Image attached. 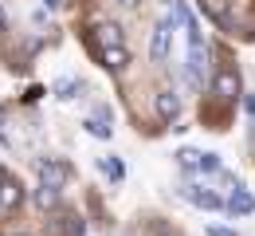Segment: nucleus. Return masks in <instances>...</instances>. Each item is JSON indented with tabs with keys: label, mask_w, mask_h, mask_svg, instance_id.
<instances>
[{
	"label": "nucleus",
	"mask_w": 255,
	"mask_h": 236,
	"mask_svg": "<svg viewBox=\"0 0 255 236\" xmlns=\"http://www.w3.org/2000/svg\"><path fill=\"white\" fill-rule=\"evenodd\" d=\"M204 75H208V47L204 43H189V51H185V79H189V87H200Z\"/></svg>",
	"instance_id": "obj_1"
},
{
	"label": "nucleus",
	"mask_w": 255,
	"mask_h": 236,
	"mask_svg": "<svg viewBox=\"0 0 255 236\" xmlns=\"http://www.w3.org/2000/svg\"><path fill=\"white\" fill-rule=\"evenodd\" d=\"M169 39H173V20H161L157 28L149 32V59H153V63H165V59H169Z\"/></svg>",
	"instance_id": "obj_2"
},
{
	"label": "nucleus",
	"mask_w": 255,
	"mask_h": 236,
	"mask_svg": "<svg viewBox=\"0 0 255 236\" xmlns=\"http://www.w3.org/2000/svg\"><path fill=\"white\" fill-rule=\"evenodd\" d=\"M35 173H39V185H51V189H63V181H67V166L51 162V158H39Z\"/></svg>",
	"instance_id": "obj_3"
},
{
	"label": "nucleus",
	"mask_w": 255,
	"mask_h": 236,
	"mask_svg": "<svg viewBox=\"0 0 255 236\" xmlns=\"http://www.w3.org/2000/svg\"><path fill=\"white\" fill-rule=\"evenodd\" d=\"M185 197H189L196 209H208V213H220V209H224V197H220V193H212V189H204V185H189Z\"/></svg>",
	"instance_id": "obj_4"
},
{
	"label": "nucleus",
	"mask_w": 255,
	"mask_h": 236,
	"mask_svg": "<svg viewBox=\"0 0 255 236\" xmlns=\"http://www.w3.org/2000/svg\"><path fill=\"white\" fill-rule=\"evenodd\" d=\"M212 87H216V95H220V99H240V95H244L240 75H236L232 67H224L220 75H216V83H212Z\"/></svg>",
	"instance_id": "obj_5"
},
{
	"label": "nucleus",
	"mask_w": 255,
	"mask_h": 236,
	"mask_svg": "<svg viewBox=\"0 0 255 236\" xmlns=\"http://www.w3.org/2000/svg\"><path fill=\"white\" fill-rule=\"evenodd\" d=\"M32 201H35V209H43V213H55L59 205H63V189H51V185H39L32 193Z\"/></svg>",
	"instance_id": "obj_6"
},
{
	"label": "nucleus",
	"mask_w": 255,
	"mask_h": 236,
	"mask_svg": "<svg viewBox=\"0 0 255 236\" xmlns=\"http://www.w3.org/2000/svg\"><path fill=\"white\" fill-rule=\"evenodd\" d=\"M153 106H157L161 118H169V122H173V118L181 114V95H177V91H161L157 99H153Z\"/></svg>",
	"instance_id": "obj_7"
},
{
	"label": "nucleus",
	"mask_w": 255,
	"mask_h": 236,
	"mask_svg": "<svg viewBox=\"0 0 255 236\" xmlns=\"http://www.w3.org/2000/svg\"><path fill=\"white\" fill-rule=\"evenodd\" d=\"M95 35H98V43L102 47H122V28L118 24H110V20H102L95 28Z\"/></svg>",
	"instance_id": "obj_8"
},
{
	"label": "nucleus",
	"mask_w": 255,
	"mask_h": 236,
	"mask_svg": "<svg viewBox=\"0 0 255 236\" xmlns=\"http://www.w3.org/2000/svg\"><path fill=\"white\" fill-rule=\"evenodd\" d=\"M20 201H24V189H20L16 181H4V185H0V209L8 213V209H16Z\"/></svg>",
	"instance_id": "obj_9"
},
{
	"label": "nucleus",
	"mask_w": 255,
	"mask_h": 236,
	"mask_svg": "<svg viewBox=\"0 0 255 236\" xmlns=\"http://www.w3.org/2000/svg\"><path fill=\"white\" fill-rule=\"evenodd\" d=\"M102 63H106L110 71H122L129 63V51L126 47H102Z\"/></svg>",
	"instance_id": "obj_10"
},
{
	"label": "nucleus",
	"mask_w": 255,
	"mask_h": 236,
	"mask_svg": "<svg viewBox=\"0 0 255 236\" xmlns=\"http://www.w3.org/2000/svg\"><path fill=\"white\" fill-rule=\"evenodd\" d=\"M232 213H255V197L248 189H232Z\"/></svg>",
	"instance_id": "obj_11"
},
{
	"label": "nucleus",
	"mask_w": 255,
	"mask_h": 236,
	"mask_svg": "<svg viewBox=\"0 0 255 236\" xmlns=\"http://www.w3.org/2000/svg\"><path fill=\"white\" fill-rule=\"evenodd\" d=\"M177 162H181V169H200V150H181Z\"/></svg>",
	"instance_id": "obj_12"
},
{
	"label": "nucleus",
	"mask_w": 255,
	"mask_h": 236,
	"mask_svg": "<svg viewBox=\"0 0 255 236\" xmlns=\"http://www.w3.org/2000/svg\"><path fill=\"white\" fill-rule=\"evenodd\" d=\"M79 87H83L79 79H59V83H55V91H59V99H75V91H79Z\"/></svg>",
	"instance_id": "obj_13"
},
{
	"label": "nucleus",
	"mask_w": 255,
	"mask_h": 236,
	"mask_svg": "<svg viewBox=\"0 0 255 236\" xmlns=\"http://www.w3.org/2000/svg\"><path fill=\"white\" fill-rule=\"evenodd\" d=\"M87 130L95 138H110V126H106V122H95V118H87Z\"/></svg>",
	"instance_id": "obj_14"
},
{
	"label": "nucleus",
	"mask_w": 255,
	"mask_h": 236,
	"mask_svg": "<svg viewBox=\"0 0 255 236\" xmlns=\"http://www.w3.org/2000/svg\"><path fill=\"white\" fill-rule=\"evenodd\" d=\"M102 166H106V173H110V177H114V181H118V177H122V173H126V169H122V162H114V158H106V162H102Z\"/></svg>",
	"instance_id": "obj_15"
},
{
	"label": "nucleus",
	"mask_w": 255,
	"mask_h": 236,
	"mask_svg": "<svg viewBox=\"0 0 255 236\" xmlns=\"http://www.w3.org/2000/svg\"><path fill=\"white\" fill-rule=\"evenodd\" d=\"M200 169H208V173L220 169V158H216V154H200Z\"/></svg>",
	"instance_id": "obj_16"
},
{
	"label": "nucleus",
	"mask_w": 255,
	"mask_h": 236,
	"mask_svg": "<svg viewBox=\"0 0 255 236\" xmlns=\"http://www.w3.org/2000/svg\"><path fill=\"white\" fill-rule=\"evenodd\" d=\"M208 236H240L236 229H224V225H208Z\"/></svg>",
	"instance_id": "obj_17"
},
{
	"label": "nucleus",
	"mask_w": 255,
	"mask_h": 236,
	"mask_svg": "<svg viewBox=\"0 0 255 236\" xmlns=\"http://www.w3.org/2000/svg\"><path fill=\"white\" fill-rule=\"evenodd\" d=\"M244 110H248V114L255 118V95H244Z\"/></svg>",
	"instance_id": "obj_18"
},
{
	"label": "nucleus",
	"mask_w": 255,
	"mask_h": 236,
	"mask_svg": "<svg viewBox=\"0 0 255 236\" xmlns=\"http://www.w3.org/2000/svg\"><path fill=\"white\" fill-rule=\"evenodd\" d=\"M4 24H8V16H4V8H0V28H4Z\"/></svg>",
	"instance_id": "obj_19"
},
{
	"label": "nucleus",
	"mask_w": 255,
	"mask_h": 236,
	"mask_svg": "<svg viewBox=\"0 0 255 236\" xmlns=\"http://www.w3.org/2000/svg\"><path fill=\"white\" fill-rule=\"evenodd\" d=\"M47 8H59V0H47Z\"/></svg>",
	"instance_id": "obj_20"
},
{
	"label": "nucleus",
	"mask_w": 255,
	"mask_h": 236,
	"mask_svg": "<svg viewBox=\"0 0 255 236\" xmlns=\"http://www.w3.org/2000/svg\"><path fill=\"white\" fill-rule=\"evenodd\" d=\"M118 4H137V0H118Z\"/></svg>",
	"instance_id": "obj_21"
}]
</instances>
